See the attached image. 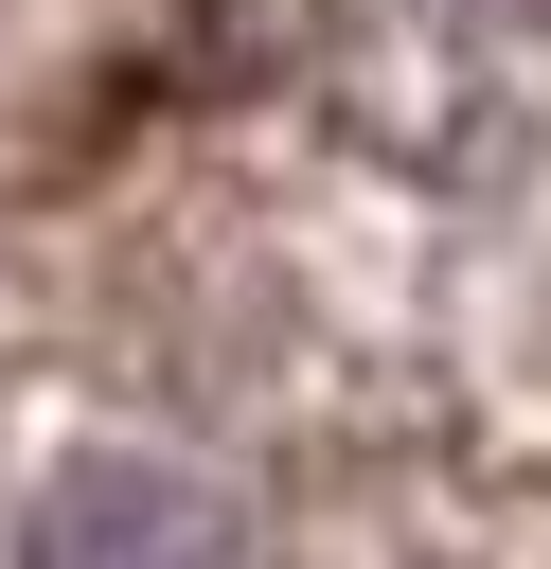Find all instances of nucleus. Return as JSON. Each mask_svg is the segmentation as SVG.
<instances>
[{
  "label": "nucleus",
  "instance_id": "f257e3e1",
  "mask_svg": "<svg viewBox=\"0 0 551 569\" xmlns=\"http://www.w3.org/2000/svg\"><path fill=\"white\" fill-rule=\"evenodd\" d=\"M213 551H231V498L196 462H142V445L53 462L36 533H18V569H213Z\"/></svg>",
  "mask_w": 551,
  "mask_h": 569
}]
</instances>
